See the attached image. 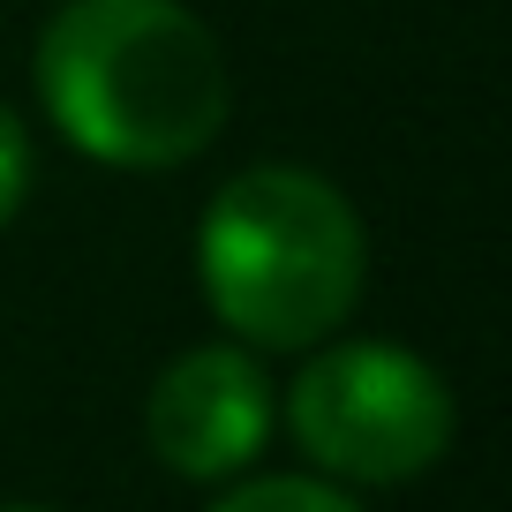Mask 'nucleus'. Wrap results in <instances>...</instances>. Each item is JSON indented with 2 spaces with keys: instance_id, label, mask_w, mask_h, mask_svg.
I'll return each instance as SVG.
<instances>
[{
  "instance_id": "nucleus-2",
  "label": "nucleus",
  "mask_w": 512,
  "mask_h": 512,
  "mask_svg": "<svg viewBox=\"0 0 512 512\" xmlns=\"http://www.w3.org/2000/svg\"><path fill=\"white\" fill-rule=\"evenodd\" d=\"M196 279L219 324L256 347H317L362 294V226L332 181L249 166L196 226Z\"/></svg>"
},
{
  "instance_id": "nucleus-1",
  "label": "nucleus",
  "mask_w": 512,
  "mask_h": 512,
  "mask_svg": "<svg viewBox=\"0 0 512 512\" xmlns=\"http://www.w3.org/2000/svg\"><path fill=\"white\" fill-rule=\"evenodd\" d=\"M38 98L106 166H181L226 128V61L181 0H68L38 38Z\"/></svg>"
},
{
  "instance_id": "nucleus-4",
  "label": "nucleus",
  "mask_w": 512,
  "mask_h": 512,
  "mask_svg": "<svg viewBox=\"0 0 512 512\" xmlns=\"http://www.w3.org/2000/svg\"><path fill=\"white\" fill-rule=\"evenodd\" d=\"M264 430H272V384H264V369L241 347L181 354V362L151 384V407H144L151 452L189 482L234 475L241 460H256Z\"/></svg>"
},
{
  "instance_id": "nucleus-3",
  "label": "nucleus",
  "mask_w": 512,
  "mask_h": 512,
  "mask_svg": "<svg viewBox=\"0 0 512 512\" xmlns=\"http://www.w3.org/2000/svg\"><path fill=\"white\" fill-rule=\"evenodd\" d=\"M294 437L347 482H407L452 445V392L407 347H332L294 377Z\"/></svg>"
},
{
  "instance_id": "nucleus-6",
  "label": "nucleus",
  "mask_w": 512,
  "mask_h": 512,
  "mask_svg": "<svg viewBox=\"0 0 512 512\" xmlns=\"http://www.w3.org/2000/svg\"><path fill=\"white\" fill-rule=\"evenodd\" d=\"M23 196H31V136H23L16 113L0 106V226L23 211Z\"/></svg>"
},
{
  "instance_id": "nucleus-7",
  "label": "nucleus",
  "mask_w": 512,
  "mask_h": 512,
  "mask_svg": "<svg viewBox=\"0 0 512 512\" xmlns=\"http://www.w3.org/2000/svg\"><path fill=\"white\" fill-rule=\"evenodd\" d=\"M0 512H46V505H0Z\"/></svg>"
},
{
  "instance_id": "nucleus-5",
  "label": "nucleus",
  "mask_w": 512,
  "mask_h": 512,
  "mask_svg": "<svg viewBox=\"0 0 512 512\" xmlns=\"http://www.w3.org/2000/svg\"><path fill=\"white\" fill-rule=\"evenodd\" d=\"M211 512H362V505H354V497H339L332 482L264 475V482H241V490H226Z\"/></svg>"
}]
</instances>
